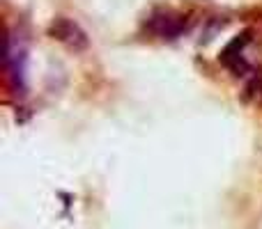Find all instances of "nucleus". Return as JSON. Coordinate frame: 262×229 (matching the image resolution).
<instances>
[]
</instances>
